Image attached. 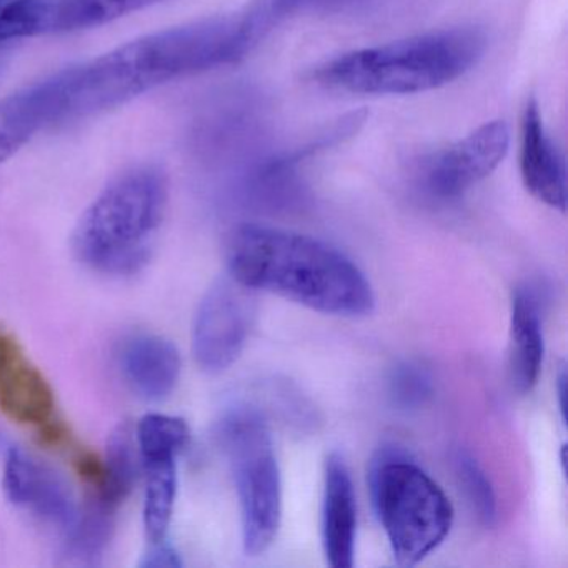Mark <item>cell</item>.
I'll return each instance as SVG.
<instances>
[{
    "instance_id": "ac0fdd59",
    "label": "cell",
    "mask_w": 568,
    "mask_h": 568,
    "mask_svg": "<svg viewBox=\"0 0 568 568\" xmlns=\"http://www.w3.org/2000/svg\"><path fill=\"white\" fill-rule=\"evenodd\" d=\"M189 427L171 415H145L138 425V447L142 462L178 460L189 442Z\"/></svg>"
},
{
    "instance_id": "cb8c5ba5",
    "label": "cell",
    "mask_w": 568,
    "mask_h": 568,
    "mask_svg": "<svg viewBox=\"0 0 568 568\" xmlns=\"http://www.w3.org/2000/svg\"><path fill=\"white\" fill-rule=\"evenodd\" d=\"M355 0H327V4H354Z\"/></svg>"
},
{
    "instance_id": "d6986e66",
    "label": "cell",
    "mask_w": 568,
    "mask_h": 568,
    "mask_svg": "<svg viewBox=\"0 0 568 568\" xmlns=\"http://www.w3.org/2000/svg\"><path fill=\"white\" fill-rule=\"evenodd\" d=\"M55 0H8L0 8V42L52 32Z\"/></svg>"
},
{
    "instance_id": "ba28073f",
    "label": "cell",
    "mask_w": 568,
    "mask_h": 568,
    "mask_svg": "<svg viewBox=\"0 0 568 568\" xmlns=\"http://www.w3.org/2000/svg\"><path fill=\"white\" fill-rule=\"evenodd\" d=\"M510 131L504 121L475 129L422 165V185L432 197L452 201L487 179L507 155Z\"/></svg>"
},
{
    "instance_id": "2e32d148",
    "label": "cell",
    "mask_w": 568,
    "mask_h": 568,
    "mask_svg": "<svg viewBox=\"0 0 568 568\" xmlns=\"http://www.w3.org/2000/svg\"><path fill=\"white\" fill-rule=\"evenodd\" d=\"M148 485L144 497L145 535L152 545L165 541L171 527L178 495V468L175 460H155L144 464Z\"/></svg>"
},
{
    "instance_id": "44dd1931",
    "label": "cell",
    "mask_w": 568,
    "mask_h": 568,
    "mask_svg": "<svg viewBox=\"0 0 568 568\" xmlns=\"http://www.w3.org/2000/svg\"><path fill=\"white\" fill-rule=\"evenodd\" d=\"M432 377L422 365L407 364L395 368L390 378V395L402 408H418L432 397Z\"/></svg>"
},
{
    "instance_id": "52a82bcc",
    "label": "cell",
    "mask_w": 568,
    "mask_h": 568,
    "mask_svg": "<svg viewBox=\"0 0 568 568\" xmlns=\"http://www.w3.org/2000/svg\"><path fill=\"white\" fill-rule=\"evenodd\" d=\"M257 318L254 291L229 278L219 281L202 298L192 331V351L209 374L227 371L244 351Z\"/></svg>"
},
{
    "instance_id": "d4e9b609",
    "label": "cell",
    "mask_w": 568,
    "mask_h": 568,
    "mask_svg": "<svg viewBox=\"0 0 568 568\" xmlns=\"http://www.w3.org/2000/svg\"><path fill=\"white\" fill-rule=\"evenodd\" d=\"M6 2H8V0H0V8H2V6L6 4Z\"/></svg>"
},
{
    "instance_id": "3957f363",
    "label": "cell",
    "mask_w": 568,
    "mask_h": 568,
    "mask_svg": "<svg viewBox=\"0 0 568 568\" xmlns=\"http://www.w3.org/2000/svg\"><path fill=\"white\" fill-rule=\"evenodd\" d=\"M485 49L487 38L478 29H445L338 55L318 69L317 79L351 94H420L467 74Z\"/></svg>"
},
{
    "instance_id": "7402d4cb",
    "label": "cell",
    "mask_w": 568,
    "mask_h": 568,
    "mask_svg": "<svg viewBox=\"0 0 568 568\" xmlns=\"http://www.w3.org/2000/svg\"><path fill=\"white\" fill-rule=\"evenodd\" d=\"M144 567H181L182 561L179 560V555L172 550L165 541L152 545L151 551L145 555V560L142 561Z\"/></svg>"
},
{
    "instance_id": "8992f818",
    "label": "cell",
    "mask_w": 568,
    "mask_h": 568,
    "mask_svg": "<svg viewBox=\"0 0 568 568\" xmlns=\"http://www.w3.org/2000/svg\"><path fill=\"white\" fill-rule=\"evenodd\" d=\"M241 501L242 540L247 554H264L277 537L282 480L267 425L247 408L231 412L219 428Z\"/></svg>"
},
{
    "instance_id": "e0dca14e",
    "label": "cell",
    "mask_w": 568,
    "mask_h": 568,
    "mask_svg": "<svg viewBox=\"0 0 568 568\" xmlns=\"http://www.w3.org/2000/svg\"><path fill=\"white\" fill-rule=\"evenodd\" d=\"M165 0H55V32L101 28Z\"/></svg>"
},
{
    "instance_id": "7c38bea8",
    "label": "cell",
    "mask_w": 568,
    "mask_h": 568,
    "mask_svg": "<svg viewBox=\"0 0 568 568\" xmlns=\"http://www.w3.org/2000/svg\"><path fill=\"white\" fill-rule=\"evenodd\" d=\"M62 72L0 101V165L21 151L36 132L61 122Z\"/></svg>"
},
{
    "instance_id": "5b68a950",
    "label": "cell",
    "mask_w": 568,
    "mask_h": 568,
    "mask_svg": "<svg viewBox=\"0 0 568 568\" xmlns=\"http://www.w3.org/2000/svg\"><path fill=\"white\" fill-rule=\"evenodd\" d=\"M372 500L398 564L424 560L447 538L454 507L440 485L414 460L384 448L372 460Z\"/></svg>"
},
{
    "instance_id": "8fae6325",
    "label": "cell",
    "mask_w": 568,
    "mask_h": 568,
    "mask_svg": "<svg viewBox=\"0 0 568 568\" xmlns=\"http://www.w3.org/2000/svg\"><path fill=\"white\" fill-rule=\"evenodd\" d=\"M520 175L525 189L548 207H567V169L564 155L547 132L540 105L528 99L520 121Z\"/></svg>"
},
{
    "instance_id": "30bf717a",
    "label": "cell",
    "mask_w": 568,
    "mask_h": 568,
    "mask_svg": "<svg viewBox=\"0 0 568 568\" xmlns=\"http://www.w3.org/2000/svg\"><path fill=\"white\" fill-rule=\"evenodd\" d=\"M4 491L9 500L45 524L68 531L78 515L68 481L44 462L22 448L9 452L4 467Z\"/></svg>"
},
{
    "instance_id": "6da1fadb",
    "label": "cell",
    "mask_w": 568,
    "mask_h": 568,
    "mask_svg": "<svg viewBox=\"0 0 568 568\" xmlns=\"http://www.w3.org/2000/svg\"><path fill=\"white\" fill-rule=\"evenodd\" d=\"M254 49L241 12L144 36L62 71L61 121L101 114L168 82L237 64Z\"/></svg>"
},
{
    "instance_id": "4fadbf2b",
    "label": "cell",
    "mask_w": 568,
    "mask_h": 568,
    "mask_svg": "<svg viewBox=\"0 0 568 568\" xmlns=\"http://www.w3.org/2000/svg\"><path fill=\"white\" fill-rule=\"evenodd\" d=\"M355 534L357 507L351 471L341 455L332 454L325 462L322 498V544L332 567H354Z\"/></svg>"
},
{
    "instance_id": "7a4b0ae2",
    "label": "cell",
    "mask_w": 568,
    "mask_h": 568,
    "mask_svg": "<svg viewBox=\"0 0 568 568\" xmlns=\"http://www.w3.org/2000/svg\"><path fill=\"white\" fill-rule=\"evenodd\" d=\"M229 274L251 291L271 292L338 317L371 314L374 291L337 248L308 235L245 224L227 245Z\"/></svg>"
},
{
    "instance_id": "ffe728a7",
    "label": "cell",
    "mask_w": 568,
    "mask_h": 568,
    "mask_svg": "<svg viewBox=\"0 0 568 568\" xmlns=\"http://www.w3.org/2000/svg\"><path fill=\"white\" fill-rule=\"evenodd\" d=\"M454 465L455 474L464 487L468 504L474 508L478 520L490 527L497 520V498H495L494 487H491L487 474L478 465V462L462 448L455 452Z\"/></svg>"
},
{
    "instance_id": "277c9868",
    "label": "cell",
    "mask_w": 568,
    "mask_h": 568,
    "mask_svg": "<svg viewBox=\"0 0 568 568\" xmlns=\"http://www.w3.org/2000/svg\"><path fill=\"white\" fill-rule=\"evenodd\" d=\"M169 201L168 178L139 165L114 179L82 214L74 232L79 261L104 275L141 271L154 248Z\"/></svg>"
},
{
    "instance_id": "9a60e30c",
    "label": "cell",
    "mask_w": 568,
    "mask_h": 568,
    "mask_svg": "<svg viewBox=\"0 0 568 568\" xmlns=\"http://www.w3.org/2000/svg\"><path fill=\"white\" fill-rule=\"evenodd\" d=\"M544 362V334L537 301L527 288H518L511 298L508 372L518 394L531 392L540 377Z\"/></svg>"
},
{
    "instance_id": "9c48e42d",
    "label": "cell",
    "mask_w": 568,
    "mask_h": 568,
    "mask_svg": "<svg viewBox=\"0 0 568 568\" xmlns=\"http://www.w3.org/2000/svg\"><path fill=\"white\" fill-rule=\"evenodd\" d=\"M0 410L11 420L41 432L52 444H61L65 437L51 384L18 338L4 328H0Z\"/></svg>"
},
{
    "instance_id": "603a6c76",
    "label": "cell",
    "mask_w": 568,
    "mask_h": 568,
    "mask_svg": "<svg viewBox=\"0 0 568 568\" xmlns=\"http://www.w3.org/2000/svg\"><path fill=\"white\" fill-rule=\"evenodd\" d=\"M565 387H567V374H565V371H561L560 375H558L557 392L558 404H560V410L561 415H564V418L565 412H567V404H565V398H567V390H565Z\"/></svg>"
},
{
    "instance_id": "5bb4252c",
    "label": "cell",
    "mask_w": 568,
    "mask_h": 568,
    "mask_svg": "<svg viewBox=\"0 0 568 568\" xmlns=\"http://www.w3.org/2000/svg\"><path fill=\"white\" fill-rule=\"evenodd\" d=\"M125 384L145 400H162L181 377V355L172 342L152 334L132 335L119 352Z\"/></svg>"
}]
</instances>
